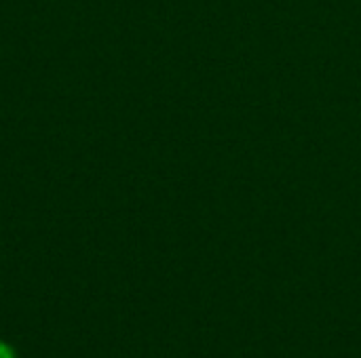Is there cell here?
<instances>
[{
  "label": "cell",
  "mask_w": 361,
  "mask_h": 358,
  "mask_svg": "<svg viewBox=\"0 0 361 358\" xmlns=\"http://www.w3.org/2000/svg\"><path fill=\"white\" fill-rule=\"evenodd\" d=\"M0 358H15V357H13V352H11V348H8V346L0 344Z\"/></svg>",
  "instance_id": "6da1fadb"
}]
</instances>
